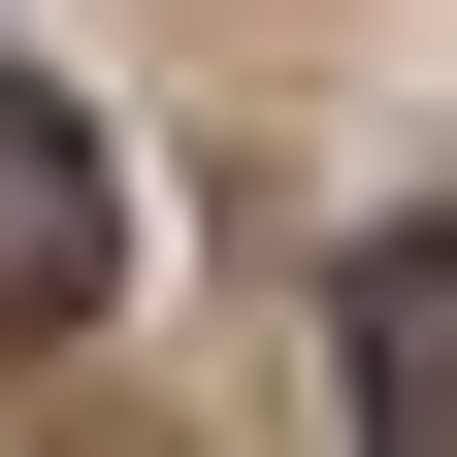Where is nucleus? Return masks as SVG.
<instances>
[{
	"label": "nucleus",
	"instance_id": "2",
	"mask_svg": "<svg viewBox=\"0 0 457 457\" xmlns=\"http://www.w3.org/2000/svg\"><path fill=\"white\" fill-rule=\"evenodd\" d=\"M327 392H360V457H457V228H360L327 262Z\"/></svg>",
	"mask_w": 457,
	"mask_h": 457
},
{
	"label": "nucleus",
	"instance_id": "1",
	"mask_svg": "<svg viewBox=\"0 0 457 457\" xmlns=\"http://www.w3.org/2000/svg\"><path fill=\"white\" fill-rule=\"evenodd\" d=\"M98 262H131V163L0 66V360H66V327H98Z\"/></svg>",
	"mask_w": 457,
	"mask_h": 457
}]
</instances>
